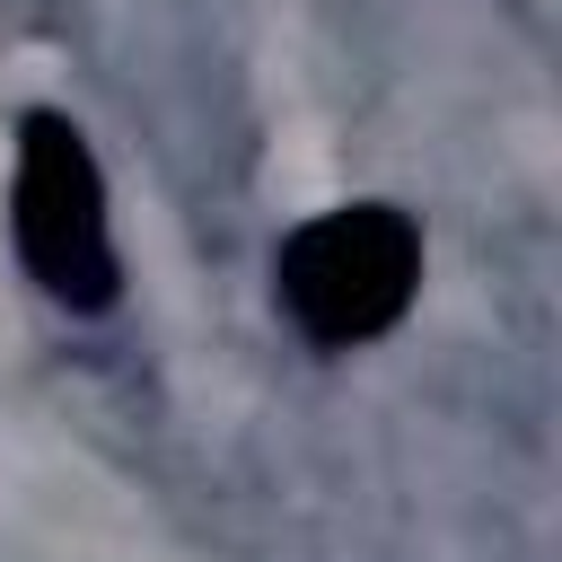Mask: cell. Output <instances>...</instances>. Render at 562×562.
<instances>
[{
    "instance_id": "6da1fadb",
    "label": "cell",
    "mask_w": 562,
    "mask_h": 562,
    "mask_svg": "<svg viewBox=\"0 0 562 562\" xmlns=\"http://www.w3.org/2000/svg\"><path fill=\"white\" fill-rule=\"evenodd\" d=\"M422 290V228L395 202H342L316 211L281 237L272 255V299L316 351H360L378 342Z\"/></svg>"
},
{
    "instance_id": "7a4b0ae2",
    "label": "cell",
    "mask_w": 562,
    "mask_h": 562,
    "mask_svg": "<svg viewBox=\"0 0 562 562\" xmlns=\"http://www.w3.org/2000/svg\"><path fill=\"white\" fill-rule=\"evenodd\" d=\"M9 228H18V263L35 272L44 299H61L70 316H105L123 299V255L105 228V176L97 149L70 114L35 105L18 114V176H9Z\"/></svg>"
}]
</instances>
